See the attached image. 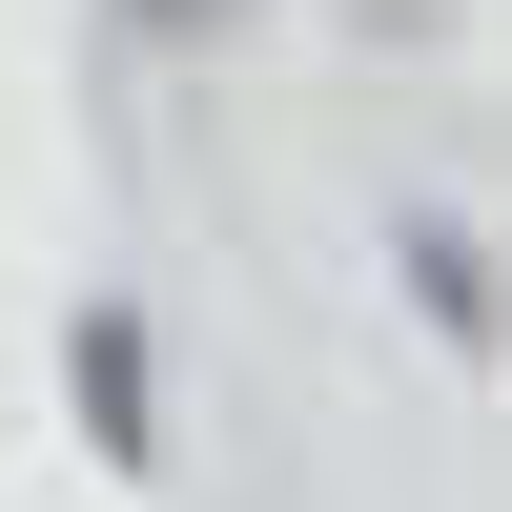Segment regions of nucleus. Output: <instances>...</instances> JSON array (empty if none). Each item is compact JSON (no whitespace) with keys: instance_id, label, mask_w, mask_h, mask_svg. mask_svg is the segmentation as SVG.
<instances>
[{"instance_id":"1","label":"nucleus","mask_w":512,"mask_h":512,"mask_svg":"<svg viewBox=\"0 0 512 512\" xmlns=\"http://www.w3.org/2000/svg\"><path fill=\"white\" fill-rule=\"evenodd\" d=\"M144 21H226V0H144Z\"/></svg>"}]
</instances>
